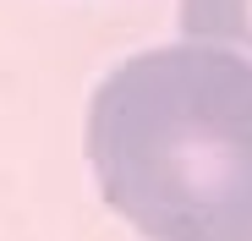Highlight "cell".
Segmentation results:
<instances>
[{"mask_svg":"<svg viewBox=\"0 0 252 241\" xmlns=\"http://www.w3.org/2000/svg\"><path fill=\"white\" fill-rule=\"evenodd\" d=\"M181 38L230 50L252 66V0H181Z\"/></svg>","mask_w":252,"mask_h":241,"instance_id":"2","label":"cell"},{"mask_svg":"<svg viewBox=\"0 0 252 241\" xmlns=\"http://www.w3.org/2000/svg\"><path fill=\"white\" fill-rule=\"evenodd\" d=\"M88 165L148 241H252V66L214 44L121 60L88 104Z\"/></svg>","mask_w":252,"mask_h":241,"instance_id":"1","label":"cell"}]
</instances>
